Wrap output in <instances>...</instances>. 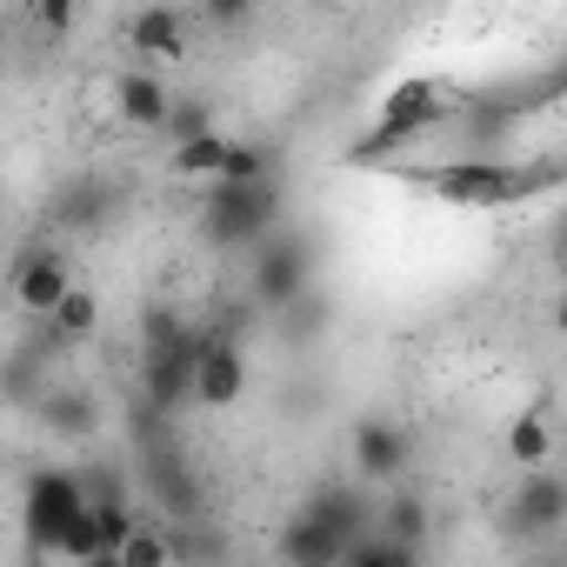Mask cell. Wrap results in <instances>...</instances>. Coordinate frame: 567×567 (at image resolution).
Returning <instances> with one entry per match:
<instances>
[{"mask_svg": "<svg viewBox=\"0 0 567 567\" xmlns=\"http://www.w3.org/2000/svg\"><path fill=\"white\" fill-rule=\"evenodd\" d=\"M48 554H54V560H101V527H94V507H74V514L54 527Z\"/></svg>", "mask_w": 567, "mask_h": 567, "instance_id": "obj_17", "label": "cell"}, {"mask_svg": "<svg viewBox=\"0 0 567 567\" xmlns=\"http://www.w3.org/2000/svg\"><path fill=\"white\" fill-rule=\"evenodd\" d=\"M28 8H34V21H41V34H68L74 28V8H81V0H28Z\"/></svg>", "mask_w": 567, "mask_h": 567, "instance_id": "obj_23", "label": "cell"}, {"mask_svg": "<svg viewBox=\"0 0 567 567\" xmlns=\"http://www.w3.org/2000/svg\"><path fill=\"white\" fill-rule=\"evenodd\" d=\"M74 288V267H68V254H54V247H34V254H21L14 260V301H21V315H34V321H48L54 315V301Z\"/></svg>", "mask_w": 567, "mask_h": 567, "instance_id": "obj_7", "label": "cell"}, {"mask_svg": "<svg viewBox=\"0 0 567 567\" xmlns=\"http://www.w3.org/2000/svg\"><path fill=\"white\" fill-rule=\"evenodd\" d=\"M301 507H315L341 540H354L361 527H374V501H368V487H361V481H328V487H315Z\"/></svg>", "mask_w": 567, "mask_h": 567, "instance_id": "obj_10", "label": "cell"}, {"mask_svg": "<svg viewBox=\"0 0 567 567\" xmlns=\"http://www.w3.org/2000/svg\"><path fill=\"white\" fill-rule=\"evenodd\" d=\"M200 8H207L214 21H247V8H254V0H200Z\"/></svg>", "mask_w": 567, "mask_h": 567, "instance_id": "obj_24", "label": "cell"}, {"mask_svg": "<svg viewBox=\"0 0 567 567\" xmlns=\"http://www.w3.org/2000/svg\"><path fill=\"white\" fill-rule=\"evenodd\" d=\"M167 554H174V540L134 520V527H127V540H121V554H114V567H161Z\"/></svg>", "mask_w": 567, "mask_h": 567, "instance_id": "obj_20", "label": "cell"}, {"mask_svg": "<svg viewBox=\"0 0 567 567\" xmlns=\"http://www.w3.org/2000/svg\"><path fill=\"white\" fill-rule=\"evenodd\" d=\"M507 454H514L520 467H540V461L554 454V434H547V414H540V408H527V414L507 427Z\"/></svg>", "mask_w": 567, "mask_h": 567, "instance_id": "obj_18", "label": "cell"}, {"mask_svg": "<svg viewBox=\"0 0 567 567\" xmlns=\"http://www.w3.org/2000/svg\"><path fill=\"white\" fill-rule=\"evenodd\" d=\"M267 174H274V154L260 141H227V154L214 167V181H267Z\"/></svg>", "mask_w": 567, "mask_h": 567, "instance_id": "obj_19", "label": "cell"}, {"mask_svg": "<svg viewBox=\"0 0 567 567\" xmlns=\"http://www.w3.org/2000/svg\"><path fill=\"white\" fill-rule=\"evenodd\" d=\"M341 547H348V540H341V534H334L315 507H301L288 527H280V560H301V567H334V560H341Z\"/></svg>", "mask_w": 567, "mask_h": 567, "instance_id": "obj_11", "label": "cell"}, {"mask_svg": "<svg viewBox=\"0 0 567 567\" xmlns=\"http://www.w3.org/2000/svg\"><path fill=\"white\" fill-rule=\"evenodd\" d=\"M220 154H227V134L207 121V127H187V134H174V154H167V167H174L181 181H214Z\"/></svg>", "mask_w": 567, "mask_h": 567, "instance_id": "obj_13", "label": "cell"}, {"mask_svg": "<svg viewBox=\"0 0 567 567\" xmlns=\"http://www.w3.org/2000/svg\"><path fill=\"white\" fill-rule=\"evenodd\" d=\"M408 461H414V434L401 421H381V414L354 421V474L361 481H394Z\"/></svg>", "mask_w": 567, "mask_h": 567, "instance_id": "obj_8", "label": "cell"}, {"mask_svg": "<svg viewBox=\"0 0 567 567\" xmlns=\"http://www.w3.org/2000/svg\"><path fill=\"white\" fill-rule=\"evenodd\" d=\"M61 214H68V227H101V214H107V187H101V181H81V187H68Z\"/></svg>", "mask_w": 567, "mask_h": 567, "instance_id": "obj_21", "label": "cell"}, {"mask_svg": "<svg viewBox=\"0 0 567 567\" xmlns=\"http://www.w3.org/2000/svg\"><path fill=\"white\" fill-rule=\"evenodd\" d=\"M74 507H87L81 474H74V467H41V474L28 481V501H21V514H28V547H34V554H48L54 527H61Z\"/></svg>", "mask_w": 567, "mask_h": 567, "instance_id": "obj_5", "label": "cell"}, {"mask_svg": "<svg viewBox=\"0 0 567 567\" xmlns=\"http://www.w3.org/2000/svg\"><path fill=\"white\" fill-rule=\"evenodd\" d=\"M34 408H41V421H48L54 434H68V441H87V434L101 427V408H94V394H74V388H61V394H41Z\"/></svg>", "mask_w": 567, "mask_h": 567, "instance_id": "obj_15", "label": "cell"}, {"mask_svg": "<svg viewBox=\"0 0 567 567\" xmlns=\"http://www.w3.org/2000/svg\"><path fill=\"white\" fill-rule=\"evenodd\" d=\"M127 41H134V54H147V61H181V54H187V21L154 0V8H141V14L127 21Z\"/></svg>", "mask_w": 567, "mask_h": 567, "instance_id": "obj_12", "label": "cell"}, {"mask_svg": "<svg viewBox=\"0 0 567 567\" xmlns=\"http://www.w3.org/2000/svg\"><path fill=\"white\" fill-rule=\"evenodd\" d=\"M447 94H454V87H441V81H401V87H388L374 127L348 147V161H354V167H381V161L401 154L408 141L434 134V121L447 114Z\"/></svg>", "mask_w": 567, "mask_h": 567, "instance_id": "obj_3", "label": "cell"}, {"mask_svg": "<svg viewBox=\"0 0 567 567\" xmlns=\"http://www.w3.org/2000/svg\"><path fill=\"white\" fill-rule=\"evenodd\" d=\"M374 527H388L394 540H414V547H427V534H434V514H427V501H421V494H394L388 507H374Z\"/></svg>", "mask_w": 567, "mask_h": 567, "instance_id": "obj_16", "label": "cell"}, {"mask_svg": "<svg viewBox=\"0 0 567 567\" xmlns=\"http://www.w3.org/2000/svg\"><path fill=\"white\" fill-rule=\"evenodd\" d=\"M194 227L207 247H254L280 227V187L274 174L267 181H207L200 207H194Z\"/></svg>", "mask_w": 567, "mask_h": 567, "instance_id": "obj_2", "label": "cell"}, {"mask_svg": "<svg viewBox=\"0 0 567 567\" xmlns=\"http://www.w3.org/2000/svg\"><path fill=\"white\" fill-rule=\"evenodd\" d=\"M101 328V295L94 288H68L61 301H54V315H48V348H74V341H87Z\"/></svg>", "mask_w": 567, "mask_h": 567, "instance_id": "obj_14", "label": "cell"}, {"mask_svg": "<svg viewBox=\"0 0 567 567\" xmlns=\"http://www.w3.org/2000/svg\"><path fill=\"white\" fill-rule=\"evenodd\" d=\"M181 334H187V315H174V308H161V301L141 315V348H174Z\"/></svg>", "mask_w": 567, "mask_h": 567, "instance_id": "obj_22", "label": "cell"}, {"mask_svg": "<svg viewBox=\"0 0 567 567\" xmlns=\"http://www.w3.org/2000/svg\"><path fill=\"white\" fill-rule=\"evenodd\" d=\"M308 280H315V240L274 227L267 240L247 247V301H254V308L280 315V308L308 301Z\"/></svg>", "mask_w": 567, "mask_h": 567, "instance_id": "obj_4", "label": "cell"}, {"mask_svg": "<svg viewBox=\"0 0 567 567\" xmlns=\"http://www.w3.org/2000/svg\"><path fill=\"white\" fill-rule=\"evenodd\" d=\"M394 181H421L434 200L447 207H520L534 194H554L567 181V167L554 154L540 161H501V154H461V161H434V167H388Z\"/></svg>", "mask_w": 567, "mask_h": 567, "instance_id": "obj_1", "label": "cell"}, {"mask_svg": "<svg viewBox=\"0 0 567 567\" xmlns=\"http://www.w3.org/2000/svg\"><path fill=\"white\" fill-rule=\"evenodd\" d=\"M114 114L127 121V127H141V134H161L167 127V114H174V87L161 81V74H121L114 81Z\"/></svg>", "mask_w": 567, "mask_h": 567, "instance_id": "obj_9", "label": "cell"}, {"mask_svg": "<svg viewBox=\"0 0 567 567\" xmlns=\"http://www.w3.org/2000/svg\"><path fill=\"white\" fill-rule=\"evenodd\" d=\"M507 514H514V534H527V540H540V534H554L560 520H567V481L540 461V467H527L520 474V487H514V501H507Z\"/></svg>", "mask_w": 567, "mask_h": 567, "instance_id": "obj_6", "label": "cell"}]
</instances>
